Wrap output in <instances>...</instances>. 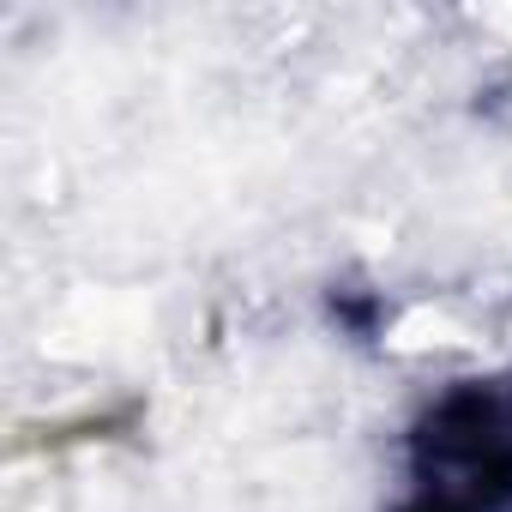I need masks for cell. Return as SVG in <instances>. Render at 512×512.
Listing matches in <instances>:
<instances>
[{
    "label": "cell",
    "instance_id": "6da1fadb",
    "mask_svg": "<svg viewBox=\"0 0 512 512\" xmlns=\"http://www.w3.org/2000/svg\"><path fill=\"white\" fill-rule=\"evenodd\" d=\"M392 512H512V374L452 380L416 410Z\"/></svg>",
    "mask_w": 512,
    "mask_h": 512
},
{
    "label": "cell",
    "instance_id": "7a4b0ae2",
    "mask_svg": "<svg viewBox=\"0 0 512 512\" xmlns=\"http://www.w3.org/2000/svg\"><path fill=\"white\" fill-rule=\"evenodd\" d=\"M332 320H338L350 338H374L380 320H386V302L368 296V290H332Z\"/></svg>",
    "mask_w": 512,
    "mask_h": 512
}]
</instances>
